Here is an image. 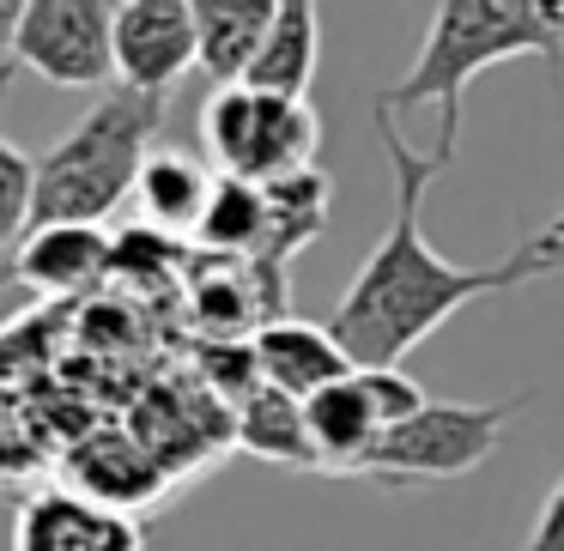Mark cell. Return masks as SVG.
I'll use <instances>...</instances> for the list:
<instances>
[{
    "instance_id": "5b68a950",
    "label": "cell",
    "mask_w": 564,
    "mask_h": 551,
    "mask_svg": "<svg viewBox=\"0 0 564 551\" xmlns=\"http://www.w3.org/2000/svg\"><path fill=\"white\" fill-rule=\"evenodd\" d=\"M522 406H534V394H510L498 406H467V400H425V412H413L406 425H389L377 437L365 461V478H377L382 491H413V485H443V478H467L474 466H486L503 442Z\"/></svg>"
},
{
    "instance_id": "30bf717a",
    "label": "cell",
    "mask_w": 564,
    "mask_h": 551,
    "mask_svg": "<svg viewBox=\"0 0 564 551\" xmlns=\"http://www.w3.org/2000/svg\"><path fill=\"white\" fill-rule=\"evenodd\" d=\"M116 261V243L104 224H37L25 243L13 249V279H25L43 297H74L98 285Z\"/></svg>"
},
{
    "instance_id": "6da1fadb",
    "label": "cell",
    "mask_w": 564,
    "mask_h": 551,
    "mask_svg": "<svg viewBox=\"0 0 564 551\" xmlns=\"http://www.w3.org/2000/svg\"><path fill=\"white\" fill-rule=\"evenodd\" d=\"M377 146L389 158V176H394V219L382 231V243L365 255V267L352 273L346 297L334 304L328 328L334 340L346 345L352 370H382V364H401L413 345H425L455 309H467L474 297H491V291H516L528 279H546V273L564 267V219L540 224L528 243H516L503 261L491 267H455L443 261L437 249L425 243V224H419V207H425V188L437 183L449 164L437 152L419 158L413 146L401 140L389 110H377Z\"/></svg>"
},
{
    "instance_id": "5bb4252c",
    "label": "cell",
    "mask_w": 564,
    "mask_h": 551,
    "mask_svg": "<svg viewBox=\"0 0 564 551\" xmlns=\"http://www.w3.org/2000/svg\"><path fill=\"white\" fill-rule=\"evenodd\" d=\"M213 188H219V176L200 158H188V152H152L140 183H134V207H140V219H147V231L195 236L200 219H207Z\"/></svg>"
},
{
    "instance_id": "d6986e66",
    "label": "cell",
    "mask_w": 564,
    "mask_h": 551,
    "mask_svg": "<svg viewBox=\"0 0 564 551\" xmlns=\"http://www.w3.org/2000/svg\"><path fill=\"white\" fill-rule=\"evenodd\" d=\"M358 382H365L370 406H377L382 430L389 425H406L413 412H425V388H419L413 376H406L401 364H382V370H358Z\"/></svg>"
},
{
    "instance_id": "ba28073f",
    "label": "cell",
    "mask_w": 564,
    "mask_h": 551,
    "mask_svg": "<svg viewBox=\"0 0 564 551\" xmlns=\"http://www.w3.org/2000/svg\"><path fill=\"white\" fill-rule=\"evenodd\" d=\"M13 551H147V533L116 503L50 485V491L19 503Z\"/></svg>"
},
{
    "instance_id": "2e32d148",
    "label": "cell",
    "mask_w": 564,
    "mask_h": 551,
    "mask_svg": "<svg viewBox=\"0 0 564 551\" xmlns=\"http://www.w3.org/2000/svg\"><path fill=\"white\" fill-rule=\"evenodd\" d=\"M237 442L268 466H292V473H316V449H310V425H304V400H292L273 382L237 400Z\"/></svg>"
},
{
    "instance_id": "3957f363",
    "label": "cell",
    "mask_w": 564,
    "mask_h": 551,
    "mask_svg": "<svg viewBox=\"0 0 564 551\" xmlns=\"http://www.w3.org/2000/svg\"><path fill=\"white\" fill-rule=\"evenodd\" d=\"M164 103L134 86L98 91L86 115L37 158V207H31V231L37 224H104L128 195H134L147 158L159 152Z\"/></svg>"
},
{
    "instance_id": "8992f818",
    "label": "cell",
    "mask_w": 564,
    "mask_h": 551,
    "mask_svg": "<svg viewBox=\"0 0 564 551\" xmlns=\"http://www.w3.org/2000/svg\"><path fill=\"white\" fill-rule=\"evenodd\" d=\"M116 7L122 0H25L7 55L19 62V74H37L55 91H110Z\"/></svg>"
},
{
    "instance_id": "8fae6325",
    "label": "cell",
    "mask_w": 564,
    "mask_h": 551,
    "mask_svg": "<svg viewBox=\"0 0 564 551\" xmlns=\"http://www.w3.org/2000/svg\"><path fill=\"white\" fill-rule=\"evenodd\" d=\"M304 425H310V449H316V473H334V478H365V461L382 437V418L370 406L365 382L340 376L328 382L322 394L304 400Z\"/></svg>"
},
{
    "instance_id": "4fadbf2b",
    "label": "cell",
    "mask_w": 564,
    "mask_h": 551,
    "mask_svg": "<svg viewBox=\"0 0 564 551\" xmlns=\"http://www.w3.org/2000/svg\"><path fill=\"white\" fill-rule=\"evenodd\" d=\"M328 207H334V188H328L322 170H297V176H285V183H268V236H261V255L249 261V267H256L268 285H280L285 261L322 236Z\"/></svg>"
},
{
    "instance_id": "52a82bcc",
    "label": "cell",
    "mask_w": 564,
    "mask_h": 551,
    "mask_svg": "<svg viewBox=\"0 0 564 551\" xmlns=\"http://www.w3.org/2000/svg\"><path fill=\"white\" fill-rule=\"evenodd\" d=\"M188 67H200L188 0H122L116 7V86L171 98Z\"/></svg>"
},
{
    "instance_id": "7a4b0ae2",
    "label": "cell",
    "mask_w": 564,
    "mask_h": 551,
    "mask_svg": "<svg viewBox=\"0 0 564 551\" xmlns=\"http://www.w3.org/2000/svg\"><path fill=\"white\" fill-rule=\"evenodd\" d=\"M540 55L552 79H564V0H443L425 25L413 74L401 86L377 91V110H437V158L455 164L462 152V98L486 67Z\"/></svg>"
},
{
    "instance_id": "e0dca14e",
    "label": "cell",
    "mask_w": 564,
    "mask_h": 551,
    "mask_svg": "<svg viewBox=\"0 0 564 551\" xmlns=\"http://www.w3.org/2000/svg\"><path fill=\"white\" fill-rule=\"evenodd\" d=\"M195 236L213 249V255L256 261L261 236H268V188L237 183V176H219V188H213V200H207V219H200Z\"/></svg>"
},
{
    "instance_id": "9c48e42d",
    "label": "cell",
    "mask_w": 564,
    "mask_h": 551,
    "mask_svg": "<svg viewBox=\"0 0 564 551\" xmlns=\"http://www.w3.org/2000/svg\"><path fill=\"white\" fill-rule=\"evenodd\" d=\"M249 352H256L261 382L285 388L292 400H310V394H322L328 382L352 376V357H346L340 340H334L328 321H285V316H273L268 328H256Z\"/></svg>"
},
{
    "instance_id": "277c9868",
    "label": "cell",
    "mask_w": 564,
    "mask_h": 551,
    "mask_svg": "<svg viewBox=\"0 0 564 551\" xmlns=\"http://www.w3.org/2000/svg\"><path fill=\"white\" fill-rule=\"evenodd\" d=\"M200 140H207L219 176L268 188L310 170L322 146V122L310 98H285V91H261L237 79V86H213L207 110H200Z\"/></svg>"
},
{
    "instance_id": "ffe728a7",
    "label": "cell",
    "mask_w": 564,
    "mask_h": 551,
    "mask_svg": "<svg viewBox=\"0 0 564 551\" xmlns=\"http://www.w3.org/2000/svg\"><path fill=\"white\" fill-rule=\"evenodd\" d=\"M522 551H564V473H558V485L546 491V503H540L534 533L522 539Z\"/></svg>"
},
{
    "instance_id": "7c38bea8",
    "label": "cell",
    "mask_w": 564,
    "mask_h": 551,
    "mask_svg": "<svg viewBox=\"0 0 564 551\" xmlns=\"http://www.w3.org/2000/svg\"><path fill=\"white\" fill-rule=\"evenodd\" d=\"M188 13H195V37H200V74L213 86H237L256 67L280 0H188Z\"/></svg>"
},
{
    "instance_id": "9a60e30c",
    "label": "cell",
    "mask_w": 564,
    "mask_h": 551,
    "mask_svg": "<svg viewBox=\"0 0 564 551\" xmlns=\"http://www.w3.org/2000/svg\"><path fill=\"white\" fill-rule=\"evenodd\" d=\"M316 67H322V0H280L273 31H268V43H261L256 67L243 74V86L310 98Z\"/></svg>"
},
{
    "instance_id": "ac0fdd59",
    "label": "cell",
    "mask_w": 564,
    "mask_h": 551,
    "mask_svg": "<svg viewBox=\"0 0 564 551\" xmlns=\"http://www.w3.org/2000/svg\"><path fill=\"white\" fill-rule=\"evenodd\" d=\"M13 74H19V62L0 55V103H7ZM31 207H37V158L0 134V249H19L31 236Z\"/></svg>"
}]
</instances>
